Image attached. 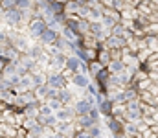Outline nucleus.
<instances>
[{"label": "nucleus", "instance_id": "6ab92c4d", "mask_svg": "<svg viewBox=\"0 0 158 138\" xmlns=\"http://www.w3.org/2000/svg\"><path fill=\"white\" fill-rule=\"evenodd\" d=\"M35 96H37V99H39L40 103H44L46 99H48V94H50V87L48 85H39V87H35Z\"/></svg>", "mask_w": 158, "mask_h": 138}, {"label": "nucleus", "instance_id": "412c9836", "mask_svg": "<svg viewBox=\"0 0 158 138\" xmlns=\"http://www.w3.org/2000/svg\"><path fill=\"white\" fill-rule=\"evenodd\" d=\"M79 6H81L79 0H70L68 4H64V11H66V15H76L77 9H79Z\"/></svg>", "mask_w": 158, "mask_h": 138}, {"label": "nucleus", "instance_id": "aec40b11", "mask_svg": "<svg viewBox=\"0 0 158 138\" xmlns=\"http://www.w3.org/2000/svg\"><path fill=\"white\" fill-rule=\"evenodd\" d=\"M103 68H105V65H101V63H99V61L96 59V61L88 63V76H90V77L94 79V77H96V76H98V74H99V72H101Z\"/></svg>", "mask_w": 158, "mask_h": 138}, {"label": "nucleus", "instance_id": "4468645a", "mask_svg": "<svg viewBox=\"0 0 158 138\" xmlns=\"http://www.w3.org/2000/svg\"><path fill=\"white\" fill-rule=\"evenodd\" d=\"M39 107H40V101L28 103V105L22 109V114H24L26 118H39Z\"/></svg>", "mask_w": 158, "mask_h": 138}, {"label": "nucleus", "instance_id": "9d476101", "mask_svg": "<svg viewBox=\"0 0 158 138\" xmlns=\"http://www.w3.org/2000/svg\"><path fill=\"white\" fill-rule=\"evenodd\" d=\"M0 136L2 138H20V133H19V127L13 125V123H6L2 122L0 123Z\"/></svg>", "mask_w": 158, "mask_h": 138}, {"label": "nucleus", "instance_id": "f257e3e1", "mask_svg": "<svg viewBox=\"0 0 158 138\" xmlns=\"http://www.w3.org/2000/svg\"><path fill=\"white\" fill-rule=\"evenodd\" d=\"M125 120L127 122H136L140 123L143 120V101L140 98L131 99L125 103Z\"/></svg>", "mask_w": 158, "mask_h": 138}, {"label": "nucleus", "instance_id": "39448f33", "mask_svg": "<svg viewBox=\"0 0 158 138\" xmlns=\"http://www.w3.org/2000/svg\"><path fill=\"white\" fill-rule=\"evenodd\" d=\"M101 22L105 24V28L112 30L116 24H119V22H121V13H119V11H116L114 7H107V9H105V13H103Z\"/></svg>", "mask_w": 158, "mask_h": 138}, {"label": "nucleus", "instance_id": "1a4fd4ad", "mask_svg": "<svg viewBox=\"0 0 158 138\" xmlns=\"http://www.w3.org/2000/svg\"><path fill=\"white\" fill-rule=\"evenodd\" d=\"M59 37H61V30L48 28V30L42 33V37L39 39V43H40V44H44V46H50V44H55Z\"/></svg>", "mask_w": 158, "mask_h": 138}, {"label": "nucleus", "instance_id": "9b49d317", "mask_svg": "<svg viewBox=\"0 0 158 138\" xmlns=\"http://www.w3.org/2000/svg\"><path fill=\"white\" fill-rule=\"evenodd\" d=\"M105 46H107L109 50H123V48L127 46V39L118 37V35H109V37L105 39Z\"/></svg>", "mask_w": 158, "mask_h": 138}, {"label": "nucleus", "instance_id": "ddd939ff", "mask_svg": "<svg viewBox=\"0 0 158 138\" xmlns=\"http://www.w3.org/2000/svg\"><path fill=\"white\" fill-rule=\"evenodd\" d=\"M57 98H59V99H61L64 105H74V103H76V99H77V98L74 96L72 89H68V87H66V89H61Z\"/></svg>", "mask_w": 158, "mask_h": 138}, {"label": "nucleus", "instance_id": "7ed1b4c3", "mask_svg": "<svg viewBox=\"0 0 158 138\" xmlns=\"http://www.w3.org/2000/svg\"><path fill=\"white\" fill-rule=\"evenodd\" d=\"M74 107H76L77 116H81V114H88L94 107H98V105H96V96H92V94H85L83 98H77V99H76Z\"/></svg>", "mask_w": 158, "mask_h": 138}, {"label": "nucleus", "instance_id": "393cba45", "mask_svg": "<svg viewBox=\"0 0 158 138\" xmlns=\"http://www.w3.org/2000/svg\"><path fill=\"white\" fill-rule=\"evenodd\" d=\"M145 35H155V37H158V20L145 26Z\"/></svg>", "mask_w": 158, "mask_h": 138}, {"label": "nucleus", "instance_id": "f8f14e48", "mask_svg": "<svg viewBox=\"0 0 158 138\" xmlns=\"http://www.w3.org/2000/svg\"><path fill=\"white\" fill-rule=\"evenodd\" d=\"M83 63L85 61H81L76 53H72V55L66 57V70H70L72 74H77V72L83 70Z\"/></svg>", "mask_w": 158, "mask_h": 138}, {"label": "nucleus", "instance_id": "423d86ee", "mask_svg": "<svg viewBox=\"0 0 158 138\" xmlns=\"http://www.w3.org/2000/svg\"><path fill=\"white\" fill-rule=\"evenodd\" d=\"M105 122H107V129H109L110 136L125 135V133H123V127H125V122H123V120H119L116 116H109V118H105Z\"/></svg>", "mask_w": 158, "mask_h": 138}, {"label": "nucleus", "instance_id": "2eb2a0df", "mask_svg": "<svg viewBox=\"0 0 158 138\" xmlns=\"http://www.w3.org/2000/svg\"><path fill=\"white\" fill-rule=\"evenodd\" d=\"M123 133H125V136H140V125L136 122H125Z\"/></svg>", "mask_w": 158, "mask_h": 138}, {"label": "nucleus", "instance_id": "f3484780", "mask_svg": "<svg viewBox=\"0 0 158 138\" xmlns=\"http://www.w3.org/2000/svg\"><path fill=\"white\" fill-rule=\"evenodd\" d=\"M39 123L44 125V127H53L55 129V125L59 123V120H57V116L53 112V114H48V116H39Z\"/></svg>", "mask_w": 158, "mask_h": 138}, {"label": "nucleus", "instance_id": "bb28decb", "mask_svg": "<svg viewBox=\"0 0 158 138\" xmlns=\"http://www.w3.org/2000/svg\"><path fill=\"white\" fill-rule=\"evenodd\" d=\"M149 92H151L153 96H158V81L153 79V83H151V87H149Z\"/></svg>", "mask_w": 158, "mask_h": 138}, {"label": "nucleus", "instance_id": "4be33fe9", "mask_svg": "<svg viewBox=\"0 0 158 138\" xmlns=\"http://www.w3.org/2000/svg\"><path fill=\"white\" fill-rule=\"evenodd\" d=\"M145 43H147V50H151L153 53L158 52V37H155V35H145Z\"/></svg>", "mask_w": 158, "mask_h": 138}, {"label": "nucleus", "instance_id": "0eeeda50", "mask_svg": "<svg viewBox=\"0 0 158 138\" xmlns=\"http://www.w3.org/2000/svg\"><path fill=\"white\" fill-rule=\"evenodd\" d=\"M55 116H57L59 122H76L77 112H76V107L74 105H64L61 111L55 112Z\"/></svg>", "mask_w": 158, "mask_h": 138}, {"label": "nucleus", "instance_id": "dca6fc26", "mask_svg": "<svg viewBox=\"0 0 158 138\" xmlns=\"http://www.w3.org/2000/svg\"><path fill=\"white\" fill-rule=\"evenodd\" d=\"M107 68L110 70V74H119V72H123V70L127 68V65H125L123 59H112Z\"/></svg>", "mask_w": 158, "mask_h": 138}, {"label": "nucleus", "instance_id": "b1692460", "mask_svg": "<svg viewBox=\"0 0 158 138\" xmlns=\"http://www.w3.org/2000/svg\"><path fill=\"white\" fill-rule=\"evenodd\" d=\"M37 125H39V118H24V122H22L20 127H24L26 131H30V129H33Z\"/></svg>", "mask_w": 158, "mask_h": 138}, {"label": "nucleus", "instance_id": "a211bd4d", "mask_svg": "<svg viewBox=\"0 0 158 138\" xmlns=\"http://www.w3.org/2000/svg\"><path fill=\"white\" fill-rule=\"evenodd\" d=\"M98 61L101 63V65H105V66H109V63L112 61V55H110V50L105 46V48H101V50H98Z\"/></svg>", "mask_w": 158, "mask_h": 138}, {"label": "nucleus", "instance_id": "6e6552de", "mask_svg": "<svg viewBox=\"0 0 158 138\" xmlns=\"http://www.w3.org/2000/svg\"><path fill=\"white\" fill-rule=\"evenodd\" d=\"M70 81H72V85H74L76 89L86 90V89L90 87V83H92V77H90L88 74H85V72H77V74H74V77H72Z\"/></svg>", "mask_w": 158, "mask_h": 138}, {"label": "nucleus", "instance_id": "f03ea898", "mask_svg": "<svg viewBox=\"0 0 158 138\" xmlns=\"http://www.w3.org/2000/svg\"><path fill=\"white\" fill-rule=\"evenodd\" d=\"M46 30H48V22H46L44 17H35V19H31L30 24H28V35H30L33 41H39Z\"/></svg>", "mask_w": 158, "mask_h": 138}, {"label": "nucleus", "instance_id": "20e7f679", "mask_svg": "<svg viewBox=\"0 0 158 138\" xmlns=\"http://www.w3.org/2000/svg\"><path fill=\"white\" fill-rule=\"evenodd\" d=\"M68 81L70 79L64 76V72H48V87H52V89H57V90L66 89Z\"/></svg>", "mask_w": 158, "mask_h": 138}, {"label": "nucleus", "instance_id": "cd10ccee", "mask_svg": "<svg viewBox=\"0 0 158 138\" xmlns=\"http://www.w3.org/2000/svg\"><path fill=\"white\" fill-rule=\"evenodd\" d=\"M57 2H61V4H68L70 0H57Z\"/></svg>", "mask_w": 158, "mask_h": 138}, {"label": "nucleus", "instance_id": "a878e982", "mask_svg": "<svg viewBox=\"0 0 158 138\" xmlns=\"http://www.w3.org/2000/svg\"><path fill=\"white\" fill-rule=\"evenodd\" d=\"M15 6H17V0H2V11L9 9V7H15Z\"/></svg>", "mask_w": 158, "mask_h": 138}, {"label": "nucleus", "instance_id": "c85d7f7f", "mask_svg": "<svg viewBox=\"0 0 158 138\" xmlns=\"http://www.w3.org/2000/svg\"><path fill=\"white\" fill-rule=\"evenodd\" d=\"M42 2H46V4H52V2H55V0H42Z\"/></svg>", "mask_w": 158, "mask_h": 138}, {"label": "nucleus", "instance_id": "5701e85b", "mask_svg": "<svg viewBox=\"0 0 158 138\" xmlns=\"http://www.w3.org/2000/svg\"><path fill=\"white\" fill-rule=\"evenodd\" d=\"M46 103H48V105L52 107V111H53V112H57V111H61V109L64 107V103H63V101H61L59 98H52V99H48Z\"/></svg>", "mask_w": 158, "mask_h": 138}]
</instances>
